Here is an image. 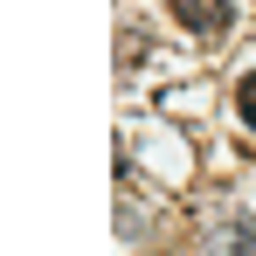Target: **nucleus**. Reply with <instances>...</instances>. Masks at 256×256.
<instances>
[{"instance_id":"2","label":"nucleus","mask_w":256,"mask_h":256,"mask_svg":"<svg viewBox=\"0 0 256 256\" xmlns=\"http://www.w3.org/2000/svg\"><path fill=\"white\" fill-rule=\"evenodd\" d=\"M236 118H242V125L256 132V70L242 76V84H236Z\"/></svg>"},{"instance_id":"1","label":"nucleus","mask_w":256,"mask_h":256,"mask_svg":"<svg viewBox=\"0 0 256 256\" xmlns=\"http://www.w3.org/2000/svg\"><path fill=\"white\" fill-rule=\"evenodd\" d=\"M173 14L194 28V35H222L236 21V0H173Z\"/></svg>"},{"instance_id":"3","label":"nucleus","mask_w":256,"mask_h":256,"mask_svg":"<svg viewBox=\"0 0 256 256\" xmlns=\"http://www.w3.org/2000/svg\"><path fill=\"white\" fill-rule=\"evenodd\" d=\"M228 256H256V228H228Z\"/></svg>"}]
</instances>
